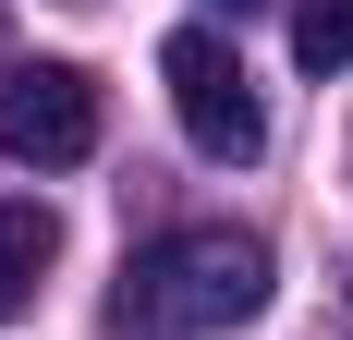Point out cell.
<instances>
[{
  "label": "cell",
  "mask_w": 353,
  "mask_h": 340,
  "mask_svg": "<svg viewBox=\"0 0 353 340\" xmlns=\"http://www.w3.org/2000/svg\"><path fill=\"white\" fill-rule=\"evenodd\" d=\"M256 304H268V243L195 219V231H159L134 268H122L110 340H208V328H244Z\"/></svg>",
  "instance_id": "1"
},
{
  "label": "cell",
  "mask_w": 353,
  "mask_h": 340,
  "mask_svg": "<svg viewBox=\"0 0 353 340\" xmlns=\"http://www.w3.org/2000/svg\"><path fill=\"white\" fill-rule=\"evenodd\" d=\"M159 85H171V109H183V134L208 146V158H256V146H268V109H256V73L232 61V36H208V25H183L171 49H159Z\"/></svg>",
  "instance_id": "2"
},
{
  "label": "cell",
  "mask_w": 353,
  "mask_h": 340,
  "mask_svg": "<svg viewBox=\"0 0 353 340\" xmlns=\"http://www.w3.org/2000/svg\"><path fill=\"white\" fill-rule=\"evenodd\" d=\"M98 146V85L73 61H12L0 73V158H25V170H73Z\"/></svg>",
  "instance_id": "3"
},
{
  "label": "cell",
  "mask_w": 353,
  "mask_h": 340,
  "mask_svg": "<svg viewBox=\"0 0 353 340\" xmlns=\"http://www.w3.org/2000/svg\"><path fill=\"white\" fill-rule=\"evenodd\" d=\"M49 255H61V231H49V206H0V316L37 304V279H49Z\"/></svg>",
  "instance_id": "4"
},
{
  "label": "cell",
  "mask_w": 353,
  "mask_h": 340,
  "mask_svg": "<svg viewBox=\"0 0 353 340\" xmlns=\"http://www.w3.org/2000/svg\"><path fill=\"white\" fill-rule=\"evenodd\" d=\"M292 61L305 73H341L353 61V0H292Z\"/></svg>",
  "instance_id": "5"
},
{
  "label": "cell",
  "mask_w": 353,
  "mask_h": 340,
  "mask_svg": "<svg viewBox=\"0 0 353 340\" xmlns=\"http://www.w3.org/2000/svg\"><path fill=\"white\" fill-rule=\"evenodd\" d=\"M232 12H256V0H232Z\"/></svg>",
  "instance_id": "6"
}]
</instances>
